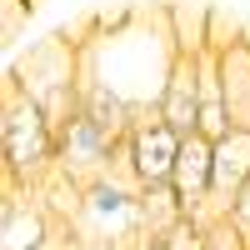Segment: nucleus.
<instances>
[{
	"label": "nucleus",
	"instance_id": "1",
	"mask_svg": "<svg viewBox=\"0 0 250 250\" xmlns=\"http://www.w3.org/2000/svg\"><path fill=\"white\" fill-rule=\"evenodd\" d=\"M175 55H180V45H175L170 25H115L110 35H100L95 45L80 50V70L105 80L135 110H160Z\"/></svg>",
	"mask_w": 250,
	"mask_h": 250
},
{
	"label": "nucleus",
	"instance_id": "2",
	"mask_svg": "<svg viewBox=\"0 0 250 250\" xmlns=\"http://www.w3.org/2000/svg\"><path fill=\"white\" fill-rule=\"evenodd\" d=\"M0 140H5V160L15 180H40L45 170L60 165V135L45 105L10 75L5 85V105H0Z\"/></svg>",
	"mask_w": 250,
	"mask_h": 250
},
{
	"label": "nucleus",
	"instance_id": "3",
	"mask_svg": "<svg viewBox=\"0 0 250 250\" xmlns=\"http://www.w3.org/2000/svg\"><path fill=\"white\" fill-rule=\"evenodd\" d=\"M60 135V175H70V185H90L110 170V155H115V135L105 125H95L85 110H75L55 125Z\"/></svg>",
	"mask_w": 250,
	"mask_h": 250
},
{
	"label": "nucleus",
	"instance_id": "4",
	"mask_svg": "<svg viewBox=\"0 0 250 250\" xmlns=\"http://www.w3.org/2000/svg\"><path fill=\"white\" fill-rule=\"evenodd\" d=\"M180 140L185 135L160 110H135V125H130V135H125V145H130V165H135L140 185H165L175 175Z\"/></svg>",
	"mask_w": 250,
	"mask_h": 250
},
{
	"label": "nucleus",
	"instance_id": "5",
	"mask_svg": "<svg viewBox=\"0 0 250 250\" xmlns=\"http://www.w3.org/2000/svg\"><path fill=\"white\" fill-rule=\"evenodd\" d=\"M250 180V130H225L215 140V185H210V200L200 205L195 225L200 230H210V225L230 220V200L240 195V185Z\"/></svg>",
	"mask_w": 250,
	"mask_h": 250
},
{
	"label": "nucleus",
	"instance_id": "6",
	"mask_svg": "<svg viewBox=\"0 0 250 250\" xmlns=\"http://www.w3.org/2000/svg\"><path fill=\"white\" fill-rule=\"evenodd\" d=\"M175 195L185 205V220H195L200 215V205L210 200V185H215V140H205L200 130L195 135H185L180 140V155H175Z\"/></svg>",
	"mask_w": 250,
	"mask_h": 250
},
{
	"label": "nucleus",
	"instance_id": "7",
	"mask_svg": "<svg viewBox=\"0 0 250 250\" xmlns=\"http://www.w3.org/2000/svg\"><path fill=\"white\" fill-rule=\"evenodd\" d=\"M160 115L180 135H195V125H200V55H185V50L175 55L165 95H160Z\"/></svg>",
	"mask_w": 250,
	"mask_h": 250
},
{
	"label": "nucleus",
	"instance_id": "8",
	"mask_svg": "<svg viewBox=\"0 0 250 250\" xmlns=\"http://www.w3.org/2000/svg\"><path fill=\"white\" fill-rule=\"evenodd\" d=\"M85 215L100 230H130L140 220V190L120 185L115 175H100V180L85 185Z\"/></svg>",
	"mask_w": 250,
	"mask_h": 250
},
{
	"label": "nucleus",
	"instance_id": "9",
	"mask_svg": "<svg viewBox=\"0 0 250 250\" xmlns=\"http://www.w3.org/2000/svg\"><path fill=\"white\" fill-rule=\"evenodd\" d=\"M220 80H225V110H230V125L250 130V40H230L220 45Z\"/></svg>",
	"mask_w": 250,
	"mask_h": 250
},
{
	"label": "nucleus",
	"instance_id": "10",
	"mask_svg": "<svg viewBox=\"0 0 250 250\" xmlns=\"http://www.w3.org/2000/svg\"><path fill=\"white\" fill-rule=\"evenodd\" d=\"M230 225H235V230H240V235L250 240V180L240 185V195L230 200Z\"/></svg>",
	"mask_w": 250,
	"mask_h": 250
},
{
	"label": "nucleus",
	"instance_id": "11",
	"mask_svg": "<svg viewBox=\"0 0 250 250\" xmlns=\"http://www.w3.org/2000/svg\"><path fill=\"white\" fill-rule=\"evenodd\" d=\"M135 250H175V245H170L165 230H140V235H135Z\"/></svg>",
	"mask_w": 250,
	"mask_h": 250
},
{
	"label": "nucleus",
	"instance_id": "12",
	"mask_svg": "<svg viewBox=\"0 0 250 250\" xmlns=\"http://www.w3.org/2000/svg\"><path fill=\"white\" fill-rule=\"evenodd\" d=\"M30 5H35V0H30Z\"/></svg>",
	"mask_w": 250,
	"mask_h": 250
}]
</instances>
